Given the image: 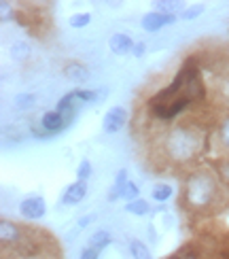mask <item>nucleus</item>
Listing matches in <instances>:
<instances>
[{
  "instance_id": "obj_1",
  "label": "nucleus",
  "mask_w": 229,
  "mask_h": 259,
  "mask_svg": "<svg viewBox=\"0 0 229 259\" xmlns=\"http://www.w3.org/2000/svg\"><path fill=\"white\" fill-rule=\"evenodd\" d=\"M189 202L204 206L214 198V181L208 175H195L187 181V191H185Z\"/></svg>"
},
{
  "instance_id": "obj_2",
  "label": "nucleus",
  "mask_w": 229,
  "mask_h": 259,
  "mask_svg": "<svg viewBox=\"0 0 229 259\" xmlns=\"http://www.w3.org/2000/svg\"><path fill=\"white\" fill-rule=\"evenodd\" d=\"M168 145L176 159H187L195 153V149H198V140H195V136L187 127H176Z\"/></svg>"
},
{
  "instance_id": "obj_3",
  "label": "nucleus",
  "mask_w": 229,
  "mask_h": 259,
  "mask_svg": "<svg viewBox=\"0 0 229 259\" xmlns=\"http://www.w3.org/2000/svg\"><path fill=\"white\" fill-rule=\"evenodd\" d=\"M191 104L193 102L187 98V96H178L176 100H172L168 104H155V106H151V113H153V117H157V119H161V121H170L176 115H180L182 111H187Z\"/></svg>"
},
{
  "instance_id": "obj_4",
  "label": "nucleus",
  "mask_w": 229,
  "mask_h": 259,
  "mask_svg": "<svg viewBox=\"0 0 229 259\" xmlns=\"http://www.w3.org/2000/svg\"><path fill=\"white\" fill-rule=\"evenodd\" d=\"M19 212L24 214L26 219H40L42 214L47 212V204L40 196H30L26 200H21L19 204Z\"/></svg>"
},
{
  "instance_id": "obj_5",
  "label": "nucleus",
  "mask_w": 229,
  "mask_h": 259,
  "mask_svg": "<svg viewBox=\"0 0 229 259\" xmlns=\"http://www.w3.org/2000/svg\"><path fill=\"white\" fill-rule=\"evenodd\" d=\"M125 121H127V111L123 109V106H115V109H111L104 115L102 127H104L106 134H115L125 125Z\"/></svg>"
},
{
  "instance_id": "obj_6",
  "label": "nucleus",
  "mask_w": 229,
  "mask_h": 259,
  "mask_svg": "<svg viewBox=\"0 0 229 259\" xmlns=\"http://www.w3.org/2000/svg\"><path fill=\"white\" fill-rule=\"evenodd\" d=\"M176 21V15H166V13H159V11H153V13H147L143 17V28L147 32H157L163 26H170Z\"/></svg>"
},
{
  "instance_id": "obj_7",
  "label": "nucleus",
  "mask_w": 229,
  "mask_h": 259,
  "mask_svg": "<svg viewBox=\"0 0 229 259\" xmlns=\"http://www.w3.org/2000/svg\"><path fill=\"white\" fill-rule=\"evenodd\" d=\"M182 96H187V98L193 102V104H198L206 98V88H204V81H202V74L198 72L195 77L187 83V88H185Z\"/></svg>"
},
{
  "instance_id": "obj_8",
  "label": "nucleus",
  "mask_w": 229,
  "mask_h": 259,
  "mask_svg": "<svg viewBox=\"0 0 229 259\" xmlns=\"http://www.w3.org/2000/svg\"><path fill=\"white\" fill-rule=\"evenodd\" d=\"M40 125L47 130V132H51V134H58L60 130H64L68 123H66V119H64V115L62 113H58V111H49V113H45L40 117Z\"/></svg>"
},
{
  "instance_id": "obj_9",
  "label": "nucleus",
  "mask_w": 229,
  "mask_h": 259,
  "mask_svg": "<svg viewBox=\"0 0 229 259\" xmlns=\"http://www.w3.org/2000/svg\"><path fill=\"white\" fill-rule=\"evenodd\" d=\"M85 193H87V185L83 181H76L72 183V185L64 191V196H62V204H66V206H72V204H79L83 202L85 198Z\"/></svg>"
},
{
  "instance_id": "obj_10",
  "label": "nucleus",
  "mask_w": 229,
  "mask_h": 259,
  "mask_svg": "<svg viewBox=\"0 0 229 259\" xmlns=\"http://www.w3.org/2000/svg\"><path fill=\"white\" fill-rule=\"evenodd\" d=\"M21 230H19V225H15V223H11V221H3L0 223V240H3V244L5 246H9V244H17L19 240H21Z\"/></svg>"
},
{
  "instance_id": "obj_11",
  "label": "nucleus",
  "mask_w": 229,
  "mask_h": 259,
  "mask_svg": "<svg viewBox=\"0 0 229 259\" xmlns=\"http://www.w3.org/2000/svg\"><path fill=\"white\" fill-rule=\"evenodd\" d=\"M108 47H111V51L117 53V56H123V53L134 49V40L129 38L127 34H121V32H119V34L111 36V40H108Z\"/></svg>"
},
{
  "instance_id": "obj_12",
  "label": "nucleus",
  "mask_w": 229,
  "mask_h": 259,
  "mask_svg": "<svg viewBox=\"0 0 229 259\" xmlns=\"http://www.w3.org/2000/svg\"><path fill=\"white\" fill-rule=\"evenodd\" d=\"M111 242H113V234H111V232H108V230H96V232L89 236V240H87V246L100 253L104 246H108Z\"/></svg>"
},
{
  "instance_id": "obj_13",
  "label": "nucleus",
  "mask_w": 229,
  "mask_h": 259,
  "mask_svg": "<svg viewBox=\"0 0 229 259\" xmlns=\"http://www.w3.org/2000/svg\"><path fill=\"white\" fill-rule=\"evenodd\" d=\"M64 74H66L70 81H76V83H85L89 79V70L79 62H68L66 66H64Z\"/></svg>"
},
{
  "instance_id": "obj_14",
  "label": "nucleus",
  "mask_w": 229,
  "mask_h": 259,
  "mask_svg": "<svg viewBox=\"0 0 229 259\" xmlns=\"http://www.w3.org/2000/svg\"><path fill=\"white\" fill-rule=\"evenodd\" d=\"M125 183H127V170H119V172H117V179H115V185L108 189L106 200H108V202H115V200L121 198V191H123V187H125Z\"/></svg>"
},
{
  "instance_id": "obj_15",
  "label": "nucleus",
  "mask_w": 229,
  "mask_h": 259,
  "mask_svg": "<svg viewBox=\"0 0 229 259\" xmlns=\"http://www.w3.org/2000/svg\"><path fill=\"white\" fill-rule=\"evenodd\" d=\"M129 253H132L134 259H153L151 257V251H149V246L145 242H140V240H129Z\"/></svg>"
},
{
  "instance_id": "obj_16",
  "label": "nucleus",
  "mask_w": 229,
  "mask_h": 259,
  "mask_svg": "<svg viewBox=\"0 0 229 259\" xmlns=\"http://www.w3.org/2000/svg\"><path fill=\"white\" fill-rule=\"evenodd\" d=\"M151 196L155 198L157 202H166V200H170V196H172V185H168V183H157V185L153 187Z\"/></svg>"
},
{
  "instance_id": "obj_17",
  "label": "nucleus",
  "mask_w": 229,
  "mask_h": 259,
  "mask_svg": "<svg viewBox=\"0 0 229 259\" xmlns=\"http://www.w3.org/2000/svg\"><path fill=\"white\" fill-rule=\"evenodd\" d=\"M125 210L136 214V217H145V214L149 212V204L145 200H134V202H127L125 204Z\"/></svg>"
},
{
  "instance_id": "obj_18",
  "label": "nucleus",
  "mask_w": 229,
  "mask_h": 259,
  "mask_svg": "<svg viewBox=\"0 0 229 259\" xmlns=\"http://www.w3.org/2000/svg\"><path fill=\"white\" fill-rule=\"evenodd\" d=\"M11 56L15 60H26L30 56V45L28 42H15V45L11 47Z\"/></svg>"
},
{
  "instance_id": "obj_19",
  "label": "nucleus",
  "mask_w": 229,
  "mask_h": 259,
  "mask_svg": "<svg viewBox=\"0 0 229 259\" xmlns=\"http://www.w3.org/2000/svg\"><path fill=\"white\" fill-rule=\"evenodd\" d=\"M138 185L136 183H132V181H127L125 183V187H123V191H121V198L123 200H127V202H134V200H138Z\"/></svg>"
},
{
  "instance_id": "obj_20",
  "label": "nucleus",
  "mask_w": 229,
  "mask_h": 259,
  "mask_svg": "<svg viewBox=\"0 0 229 259\" xmlns=\"http://www.w3.org/2000/svg\"><path fill=\"white\" fill-rule=\"evenodd\" d=\"M157 9H161L159 13H166V15H174V11L180 9V3H172V0H159V3H155Z\"/></svg>"
},
{
  "instance_id": "obj_21",
  "label": "nucleus",
  "mask_w": 229,
  "mask_h": 259,
  "mask_svg": "<svg viewBox=\"0 0 229 259\" xmlns=\"http://www.w3.org/2000/svg\"><path fill=\"white\" fill-rule=\"evenodd\" d=\"M89 21H91V15H89V13H76V15L70 17L68 24H70L72 28H85L87 24H89Z\"/></svg>"
},
{
  "instance_id": "obj_22",
  "label": "nucleus",
  "mask_w": 229,
  "mask_h": 259,
  "mask_svg": "<svg viewBox=\"0 0 229 259\" xmlns=\"http://www.w3.org/2000/svg\"><path fill=\"white\" fill-rule=\"evenodd\" d=\"M170 259H200V255H198V251H193L191 246H185V249L174 253Z\"/></svg>"
},
{
  "instance_id": "obj_23",
  "label": "nucleus",
  "mask_w": 229,
  "mask_h": 259,
  "mask_svg": "<svg viewBox=\"0 0 229 259\" xmlns=\"http://www.w3.org/2000/svg\"><path fill=\"white\" fill-rule=\"evenodd\" d=\"M89 175H91V164L87 159H83L81 164H79V170H76V177H79V181H87L89 179Z\"/></svg>"
},
{
  "instance_id": "obj_24",
  "label": "nucleus",
  "mask_w": 229,
  "mask_h": 259,
  "mask_svg": "<svg viewBox=\"0 0 229 259\" xmlns=\"http://www.w3.org/2000/svg\"><path fill=\"white\" fill-rule=\"evenodd\" d=\"M202 13H204V7L198 5V7H191V9H187V11H182L180 17H182V19H195L198 15H202Z\"/></svg>"
},
{
  "instance_id": "obj_25",
  "label": "nucleus",
  "mask_w": 229,
  "mask_h": 259,
  "mask_svg": "<svg viewBox=\"0 0 229 259\" xmlns=\"http://www.w3.org/2000/svg\"><path fill=\"white\" fill-rule=\"evenodd\" d=\"M30 132H32V136H36V138H51V136H53V134L47 132V130L42 127V125H32Z\"/></svg>"
},
{
  "instance_id": "obj_26",
  "label": "nucleus",
  "mask_w": 229,
  "mask_h": 259,
  "mask_svg": "<svg viewBox=\"0 0 229 259\" xmlns=\"http://www.w3.org/2000/svg\"><path fill=\"white\" fill-rule=\"evenodd\" d=\"M32 102H34V96H28V94H24V96H19L17 98V106H30Z\"/></svg>"
},
{
  "instance_id": "obj_27",
  "label": "nucleus",
  "mask_w": 229,
  "mask_h": 259,
  "mask_svg": "<svg viewBox=\"0 0 229 259\" xmlns=\"http://www.w3.org/2000/svg\"><path fill=\"white\" fill-rule=\"evenodd\" d=\"M81 259H98V251L89 249V246H85V251L81 253Z\"/></svg>"
},
{
  "instance_id": "obj_28",
  "label": "nucleus",
  "mask_w": 229,
  "mask_h": 259,
  "mask_svg": "<svg viewBox=\"0 0 229 259\" xmlns=\"http://www.w3.org/2000/svg\"><path fill=\"white\" fill-rule=\"evenodd\" d=\"M221 136H223V143L229 147V121H227V123L221 127Z\"/></svg>"
},
{
  "instance_id": "obj_29",
  "label": "nucleus",
  "mask_w": 229,
  "mask_h": 259,
  "mask_svg": "<svg viewBox=\"0 0 229 259\" xmlns=\"http://www.w3.org/2000/svg\"><path fill=\"white\" fill-rule=\"evenodd\" d=\"M145 53V42H138V45H134V56H143Z\"/></svg>"
},
{
  "instance_id": "obj_30",
  "label": "nucleus",
  "mask_w": 229,
  "mask_h": 259,
  "mask_svg": "<svg viewBox=\"0 0 229 259\" xmlns=\"http://www.w3.org/2000/svg\"><path fill=\"white\" fill-rule=\"evenodd\" d=\"M91 219H94V217H85V219H81V223H79V225H87V223H89Z\"/></svg>"
}]
</instances>
